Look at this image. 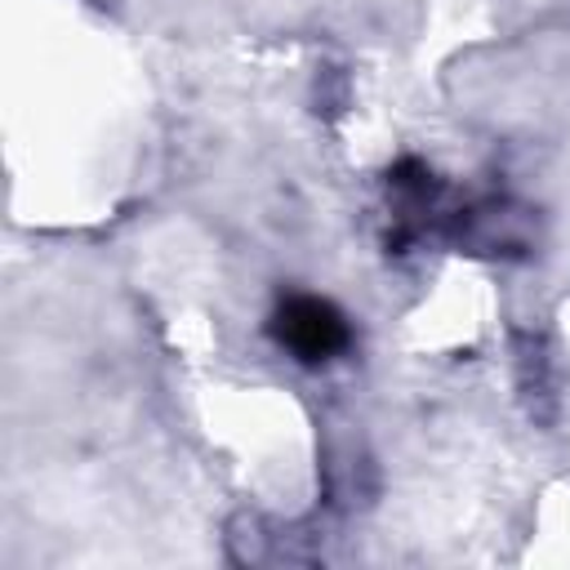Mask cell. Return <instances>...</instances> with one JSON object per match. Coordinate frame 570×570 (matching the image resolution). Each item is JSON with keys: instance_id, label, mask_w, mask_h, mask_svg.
<instances>
[{"instance_id": "6da1fadb", "label": "cell", "mask_w": 570, "mask_h": 570, "mask_svg": "<svg viewBox=\"0 0 570 570\" xmlns=\"http://www.w3.org/2000/svg\"><path fill=\"white\" fill-rule=\"evenodd\" d=\"M272 334L285 352H294L298 361L316 365V361H330L347 347V321L334 303L325 298H312V294H294L281 303L276 321H272Z\"/></svg>"}]
</instances>
